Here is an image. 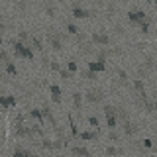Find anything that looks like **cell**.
Returning <instances> with one entry per match:
<instances>
[{"instance_id": "6da1fadb", "label": "cell", "mask_w": 157, "mask_h": 157, "mask_svg": "<svg viewBox=\"0 0 157 157\" xmlns=\"http://www.w3.org/2000/svg\"><path fill=\"white\" fill-rule=\"evenodd\" d=\"M128 18H130V24H136V26H141L144 22L149 20L144 10H132V12L128 14Z\"/></svg>"}, {"instance_id": "277c9868", "label": "cell", "mask_w": 157, "mask_h": 157, "mask_svg": "<svg viewBox=\"0 0 157 157\" xmlns=\"http://www.w3.org/2000/svg\"><path fill=\"white\" fill-rule=\"evenodd\" d=\"M10 43L14 45V51L18 53V55H24V57H32V51L24 45V43H18V41H14V39H10Z\"/></svg>"}, {"instance_id": "9c48e42d", "label": "cell", "mask_w": 157, "mask_h": 157, "mask_svg": "<svg viewBox=\"0 0 157 157\" xmlns=\"http://www.w3.org/2000/svg\"><path fill=\"white\" fill-rule=\"evenodd\" d=\"M18 37H20V43L26 41V39H28V32H26V29H20V32H18Z\"/></svg>"}, {"instance_id": "52a82bcc", "label": "cell", "mask_w": 157, "mask_h": 157, "mask_svg": "<svg viewBox=\"0 0 157 157\" xmlns=\"http://www.w3.org/2000/svg\"><path fill=\"white\" fill-rule=\"evenodd\" d=\"M149 24H151V18H149V20H147V22H144V24H141V26H140L141 33H149Z\"/></svg>"}, {"instance_id": "30bf717a", "label": "cell", "mask_w": 157, "mask_h": 157, "mask_svg": "<svg viewBox=\"0 0 157 157\" xmlns=\"http://www.w3.org/2000/svg\"><path fill=\"white\" fill-rule=\"evenodd\" d=\"M33 45H36V49H41V39L33 36Z\"/></svg>"}, {"instance_id": "5bb4252c", "label": "cell", "mask_w": 157, "mask_h": 157, "mask_svg": "<svg viewBox=\"0 0 157 157\" xmlns=\"http://www.w3.org/2000/svg\"><path fill=\"white\" fill-rule=\"evenodd\" d=\"M151 2H155V4H157V0H151Z\"/></svg>"}, {"instance_id": "ba28073f", "label": "cell", "mask_w": 157, "mask_h": 157, "mask_svg": "<svg viewBox=\"0 0 157 157\" xmlns=\"http://www.w3.org/2000/svg\"><path fill=\"white\" fill-rule=\"evenodd\" d=\"M45 14L49 18H53V16H55V8H53L51 4H45Z\"/></svg>"}, {"instance_id": "8992f818", "label": "cell", "mask_w": 157, "mask_h": 157, "mask_svg": "<svg viewBox=\"0 0 157 157\" xmlns=\"http://www.w3.org/2000/svg\"><path fill=\"white\" fill-rule=\"evenodd\" d=\"M67 32L71 33V36H78V33H81V29H78L75 24H67Z\"/></svg>"}, {"instance_id": "5b68a950", "label": "cell", "mask_w": 157, "mask_h": 157, "mask_svg": "<svg viewBox=\"0 0 157 157\" xmlns=\"http://www.w3.org/2000/svg\"><path fill=\"white\" fill-rule=\"evenodd\" d=\"M92 41L100 43V45H108V43H110V37H108L106 33H102V32H94L92 33Z\"/></svg>"}, {"instance_id": "7c38bea8", "label": "cell", "mask_w": 157, "mask_h": 157, "mask_svg": "<svg viewBox=\"0 0 157 157\" xmlns=\"http://www.w3.org/2000/svg\"><path fill=\"white\" fill-rule=\"evenodd\" d=\"M20 6H22V8L26 6V0H20Z\"/></svg>"}, {"instance_id": "9a60e30c", "label": "cell", "mask_w": 157, "mask_h": 157, "mask_svg": "<svg viewBox=\"0 0 157 157\" xmlns=\"http://www.w3.org/2000/svg\"><path fill=\"white\" fill-rule=\"evenodd\" d=\"M59 2H61V0H59Z\"/></svg>"}, {"instance_id": "4fadbf2b", "label": "cell", "mask_w": 157, "mask_h": 157, "mask_svg": "<svg viewBox=\"0 0 157 157\" xmlns=\"http://www.w3.org/2000/svg\"><path fill=\"white\" fill-rule=\"evenodd\" d=\"M0 47H2V36H0Z\"/></svg>"}, {"instance_id": "7a4b0ae2", "label": "cell", "mask_w": 157, "mask_h": 157, "mask_svg": "<svg viewBox=\"0 0 157 157\" xmlns=\"http://www.w3.org/2000/svg\"><path fill=\"white\" fill-rule=\"evenodd\" d=\"M71 14H73V16H75L77 20H82V18H92V16H94V12H92V10H86V8L78 6L77 2L73 4V10H71Z\"/></svg>"}, {"instance_id": "8fae6325", "label": "cell", "mask_w": 157, "mask_h": 157, "mask_svg": "<svg viewBox=\"0 0 157 157\" xmlns=\"http://www.w3.org/2000/svg\"><path fill=\"white\" fill-rule=\"evenodd\" d=\"M90 67H92V69H104V63H102V61H98V63H92Z\"/></svg>"}, {"instance_id": "3957f363", "label": "cell", "mask_w": 157, "mask_h": 157, "mask_svg": "<svg viewBox=\"0 0 157 157\" xmlns=\"http://www.w3.org/2000/svg\"><path fill=\"white\" fill-rule=\"evenodd\" d=\"M47 41L53 49H61V36H59L55 29H49L47 32Z\"/></svg>"}]
</instances>
